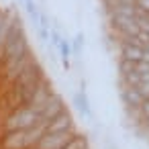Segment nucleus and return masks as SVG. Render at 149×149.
I'll use <instances>...</instances> for the list:
<instances>
[{
  "label": "nucleus",
  "instance_id": "1",
  "mask_svg": "<svg viewBox=\"0 0 149 149\" xmlns=\"http://www.w3.org/2000/svg\"><path fill=\"white\" fill-rule=\"evenodd\" d=\"M72 129H76V127H74V120H72L70 112L65 110V112H61L57 118H53L47 125V131L45 133H65V131H72Z\"/></svg>",
  "mask_w": 149,
  "mask_h": 149
}]
</instances>
